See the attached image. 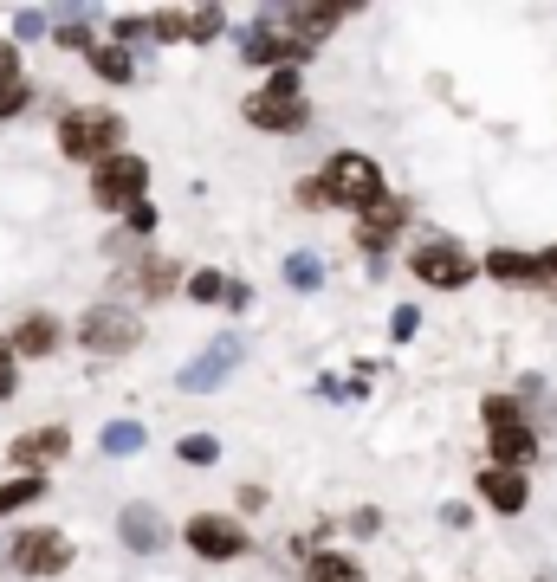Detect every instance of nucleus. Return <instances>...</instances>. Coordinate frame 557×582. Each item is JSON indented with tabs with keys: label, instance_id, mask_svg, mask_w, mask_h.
I'll return each instance as SVG.
<instances>
[{
	"label": "nucleus",
	"instance_id": "9d476101",
	"mask_svg": "<svg viewBox=\"0 0 557 582\" xmlns=\"http://www.w3.org/2000/svg\"><path fill=\"white\" fill-rule=\"evenodd\" d=\"M402 220H409V207H402V201H389V194H383V201H370V207H363V220H357V240H363V246H383L389 233H402Z\"/></svg>",
	"mask_w": 557,
	"mask_h": 582
},
{
	"label": "nucleus",
	"instance_id": "cd10ccee",
	"mask_svg": "<svg viewBox=\"0 0 557 582\" xmlns=\"http://www.w3.org/2000/svg\"><path fill=\"white\" fill-rule=\"evenodd\" d=\"M26 110V78L20 85H0V117H20Z\"/></svg>",
	"mask_w": 557,
	"mask_h": 582
},
{
	"label": "nucleus",
	"instance_id": "423d86ee",
	"mask_svg": "<svg viewBox=\"0 0 557 582\" xmlns=\"http://www.w3.org/2000/svg\"><path fill=\"white\" fill-rule=\"evenodd\" d=\"M78 337H85V350H91V356H124L130 343L143 337V324L124 311V304H98V311L85 317V330H78Z\"/></svg>",
	"mask_w": 557,
	"mask_h": 582
},
{
	"label": "nucleus",
	"instance_id": "393cba45",
	"mask_svg": "<svg viewBox=\"0 0 557 582\" xmlns=\"http://www.w3.org/2000/svg\"><path fill=\"white\" fill-rule=\"evenodd\" d=\"M221 291H227V279H221V272H195V279H188V298H195V304H214Z\"/></svg>",
	"mask_w": 557,
	"mask_h": 582
},
{
	"label": "nucleus",
	"instance_id": "f3484780",
	"mask_svg": "<svg viewBox=\"0 0 557 582\" xmlns=\"http://www.w3.org/2000/svg\"><path fill=\"white\" fill-rule=\"evenodd\" d=\"M91 72H98L104 85H130V52H117V46H91Z\"/></svg>",
	"mask_w": 557,
	"mask_h": 582
},
{
	"label": "nucleus",
	"instance_id": "f8f14e48",
	"mask_svg": "<svg viewBox=\"0 0 557 582\" xmlns=\"http://www.w3.org/2000/svg\"><path fill=\"white\" fill-rule=\"evenodd\" d=\"M7 350L13 356H52L59 350V324H52V317H26V324L7 337Z\"/></svg>",
	"mask_w": 557,
	"mask_h": 582
},
{
	"label": "nucleus",
	"instance_id": "39448f33",
	"mask_svg": "<svg viewBox=\"0 0 557 582\" xmlns=\"http://www.w3.org/2000/svg\"><path fill=\"white\" fill-rule=\"evenodd\" d=\"M7 557H13L20 576H59L65 563H72V537L65 531H20Z\"/></svg>",
	"mask_w": 557,
	"mask_h": 582
},
{
	"label": "nucleus",
	"instance_id": "6ab92c4d",
	"mask_svg": "<svg viewBox=\"0 0 557 582\" xmlns=\"http://www.w3.org/2000/svg\"><path fill=\"white\" fill-rule=\"evenodd\" d=\"M124 537H130V544H137V550H156V537H162V524H156V518H149V511H143V505H130V511H124Z\"/></svg>",
	"mask_w": 557,
	"mask_h": 582
},
{
	"label": "nucleus",
	"instance_id": "4be33fe9",
	"mask_svg": "<svg viewBox=\"0 0 557 582\" xmlns=\"http://www.w3.org/2000/svg\"><path fill=\"white\" fill-rule=\"evenodd\" d=\"M175 460H188V466H214V460H221V440H208V434H188L182 447H175Z\"/></svg>",
	"mask_w": 557,
	"mask_h": 582
},
{
	"label": "nucleus",
	"instance_id": "f03ea898",
	"mask_svg": "<svg viewBox=\"0 0 557 582\" xmlns=\"http://www.w3.org/2000/svg\"><path fill=\"white\" fill-rule=\"evenodd\" d=\"M318 194H324V207H357L363 214L370 201H383V169L370 156H357V149H337L318 175Z\"/></svg>",
	"mask_w": 557,
	"mask_h": 582
},
{
	"label": "nucleus",
	"instance_id": "5701e85b",
	"mask_svg": "<svg viewBox=\"0 0 557 582\" xmlns=\"http://www.w3.org/2000/svg\"><path fill=\"white\" fill-rule=\"evenodd\" d=\"M137 447H143V427H137V421L104 427V453H137Z\"/></svg>",
	"mask_w": 557,
	"mask_h": 582
},
{
	"label": "nucleus",
	"instance_id": "bb28decb",
	"mask_svg": "<svg viewBox=\"0 0 557 582\" xmlns=\"http://www.w3.org/2000/svg\"><path fill=\"white\" fill-rule=\"evenodd\" d=\"M0 85H20V46L0 39Z\"/></svg>",
	"mask_w": 557,
	"mask_h": 582
},
{
	"label": "nucleus",
	"instance_id": "9b49d317",
	"mask_svg": "<svg viewBox=\"0 0 557 582\" xmlns=\"http://www.w3.org/2000/svg\"><path fill=\"white\" fill-rule=\"evenodd\" d=\"M480 492L493 511H506V518H519L525 511V473H506V466H493V473H480Z\"/></svg>",
	"mask_w": 557,
	"mask_h": 582
},
{
	"label": "nucleus",
	"instance_id": "4468645a",
	"mask_svg": "<svg viewBox=\"0 0 557 582\" xmlns=\"http://www.w3.org/2000/svg\"><path fill=\"white\" fill-rule=\"evenodd\" d=\"M337 20H344V13H337V7H285V26H292V33H298V46H305V39H324V33H331Z\"/></svg>",
	"mask_w": 557,
	"mask_h": 582
},
{
	"label": "nucleus",
	"instance_id": "c85d7f7f",
	"mask_svg": "<svg viewBox=\"0 0 557 582\" xmlns=\"http://www.w3.org/2000/svg\"><path fill=\"white\" fill-rule=\"evenodd\" d=\"M292 285H318V259H292Z\"/></svg>",
	"mask_w": 557,
	"mask_h": 582
},
{
	"label": "nucleus",
	"instance_id": "aec40b11",
	"mask_svg": "<svg viewBox=\"0 0 557 582\" xmlns=\"http://www.w3.org/2000/svg\"><path fill=\"white\" fill-rule=\"evenodd\" d=\"M227 26V13L221 7H201V13H182V39H214Z\"/></svg>",
	"mask_w": 557,
	"mask_h": 582
},
{
	"label": "nucleus",
	"instance_id": "f257e3e1",
	"mask_svg": "<svg viewBox=\"0 0 557 582\" xmlns=\"http://www.w3.org/2000/svg\"><path fill=\"white\" fill-rule=\"evenodd\" d=\"M59 149L72 162H111V156H124V117L104 110V104L65 110V117H59Z\"/></svg>",
	"mask_w": 557,
	"mask_h": 582
},
{
	"label": "nucleus",
	"instance_id": "a211bd4d",
	"mask_svg": "<svg viewBox=\"0 0 557 582\" xmlns=\"http://www.w3.org/2000/svg\"><path fill=\"white\" fill-rule=\"evenodd\" d=\"M305 582H363V570L350 557H311L305 563Z\"/></svg>",
	"mask_w": 557,
	"mask_h": 582
},
{
	"label": "nucleus",
	"instance_id": "6e6552de",
	"mask_svg": "<svg viewBox=\"0 0 557 582\" xmlns=\"http://www.w3.org/2000/svg\"><path fill=\"white\" fill-rule=\"evenodd\" d=\"M473 272H480V259L454 253V246H421L415 253V279L421 285H467Z\"/></svg>",
	"mask_w": 557,
	"mask_h": 582
},
{
	"label": "nucleus",
	"instance_id": "ddd939ff",
	"mask_svg": "<svg viewBox=\"0 0 557 582\" xmlns=\"http://www.w3.org/2000/svg\"><path fill=\"white\" fill-rule=\"evenodd\" d=\"M493 460L499 466H506V473H519V466L525 460H538V440H532V427H499V434H493Z\"/></svg>",
	"mask_w": 557,
	"mask_h": 582
},
{
	"label": "nucleus",
	"instance_id": "a878e982",
	"mask_svg": "<svg viewBox=\"0 0 557 582\" xmlns=\"http://www.w3.org/2000/svg\"><path fill=\"white\" fill-rule=\"evenodd\" d=\"M486 427H493V434H499V427H519V401L493 395V401H486Z\"/></svg>",
	"mask_w": 557,
	"mask_h": 582
},
{
	"label": "nucleus",
	"instance_id": "7c9ffc66",
	"mask_svg": "<svg viewBox=\"0 0 557 582\" xmlns=\"http://www.w3.org/2000/svg\"><path fill=\"white\" fill-rule=\"evenodd\" d=\"M538 272H545V279L557 285V246H551V253H545V259H538Z\"/></svg>",
	"mask_w": 557,
	"mask_h": 582
},
{
	"label": "nucleus",
	"instance_id": "20e7f679",
	"mask_svg": "<svg viewBox=\"0 0 557 582\" xmlns=\"http://www.w3.org/2000/svg\"><path fill=\"white\" fill-rule=\"evenodd\" d=\"M143 188H149V162L143 156H111V162H98V175H91V201L104 207V214H124V207H137L143 201Z\"/></svg>",
	"mask_w": 557,
	"mask_h": 582
},
{
	"label": "nucleus",
	"instance_id": "c756f323",
	"mask_svg": "<svg viewBox=\"0 0 557 582\" xmlns=\"http://www.w3.org/2000/svg\"><path fill=\"white\" fill-rule=\"evenodd\" d=\"M0 395H13V350H7V337H0Z\"/></svg>",
	"mask_w": 557,
	"mask_h": 582
},
{
	"label": "nucleus",
	"instance_id": "412c9836",
	"mask_svg": "<svg viewBox=\"0 0 557 582\" xmlns=\"http://www.w3.org/2000/svg\"><path fill=\"white\" fill-rule=\"evenodd\" d=\"M39 492H46V485H39L33 473H26V479H13V485H0V518H7V511H20V505H33Z\"/></svg>",
	"mask_w": 557,
	"mask_h": 582
},
{
	"label": "nucleus",
	"instance_id": "2eb2a0df",
	"mask_svg": "<svg viewBox=\"0 0 557 582\" xmlns=\"http://www.w3.org/2000/svg\"><path fill=\"white\" fill-rule=\"evenodd\" d=\"M247 59H253V65H292V59H305V46H298V39L253 33V39H247Z\"/></svg>",
	"mask_w": 557,
	"mask_h": 582
},
{
	"label": "nucleus",
	"instance_id": "b1692460",
	"mask_svg": "<svg viewBox=\"0 0 557 582\" xmlns=\"http://www.w3.org/2000/svg\"><path fill=\"white\" fill-rule=\"evenodd\" d=\"M175 279H182V272H175L169 259H149V272H143V291H149V298H162V291H169Z\"/></svg>",
	"mask_w": 557,
	"mask_h": 582
},
{
	"label": "nucleus",
	"instance_id": "0eeeda50",
	"mask_svg": "<svg viewBox=\"0 0 557 582\" xmlns=\"http://www.w3.org/2000/svg\"><path fill=\"white\" fill-rule=\"evenodd\" d=\"M188 550L208 563H227V557H247V531L227 518H188Z\"/></svg>",
	"mask_w": 557,
	"mask_h": 582
},
{
	"label": "nucleus",
	"instance_id": "1a4fd4ad",
	"mask_svg": "<svg viewBox=\"0 0 557 582\" xmlns=\"http://www.w3.org/2000/svg\"><path fill=\"white\" fill-rule=\"evenodd\" d=\"M72 453V434L65 427H39V434H20L13 440V466H52Z\"/></svg>",
	"mask_w": 557,
	"mask_h": 582
},
{
	"label": "nucleus",
	"instance_id": "7ed1b4c3",
	"mask_svg": "<svg viewBox=\"0 0 557 582\" xmlns=\"http://www.w3.org/2000/svg\"><path fill=\"white\" fill-rule=\"evenodd\" d=\"M305 97H298V78L292 72H273V85H260L247 97V123L253 130H305Z\"/></svg>",
	"mask_w": 557,
	"mask_h": 582
},
{
	"label": "nucleus",
	"instance_id": "dca6fc26",
	"mask_svg": "<svg viewBox=\"0 0 557 582\" xmlns=\"http://www.w3.org/2000/svg\"><path fill=\"white\" fill-rule=\"evenodd\" d=\"M486 272H493V279H512V285L545 279V272H538V259H525V253H486Z\"/></svg>",
	"mask_w": 557,
	"mask_h": 582
}]
</instances>
